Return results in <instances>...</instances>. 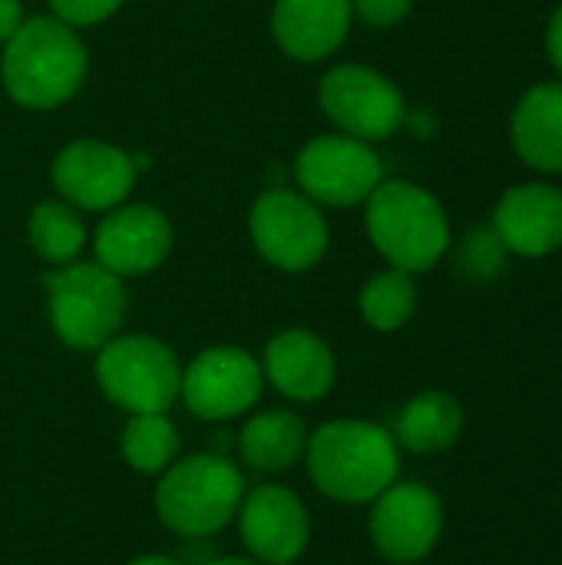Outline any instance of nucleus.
Wrapping results in <instances>:
<instances>
[{
    "mask_svg": "<svg viewBox=\"0 0 562 565\" xmlns=\"http://www.w3.org/2000/svg\"><path fill=\"white\" fill-rule=\"evenodd\" d=\"M89 56L76 26L53 13L30 17L3 43L0 79L7 96L26 109H56L73 99L86 79Z\"/></svg>",
    "mask_w": 562,
    "mask_h": 565,
    "instance_id": "1",
    "label": "nucleus"
},
{
    "mask_svg": "<svg viewBox=\"0 0 562 565\" xmlns=\"http://www.w3.org/2000/svg\"><path fill=\"white\" fill-rule=\"evenodd\" d=\"M364 228L378 255L407 275L431 271L454 242L444 202L407 179H384L368 195Z\"/></svg>",
    "mask_w": 562,
    "mask_h": 565,
    "instance_id": "2",
    "label": "nucleus"
},
{
    "mask_svg": "<svg viewBox=\"0 0 562 565\" xmlns=\"http://www.w3.org/2000/svg\"><path fill=\"white\" fill-rule=\"evenodd\" d=\"M308 473L315 487L341 503L378 500L401 470L397 440L368 420H331L308 437Z\"/></svg>",
    "mask_w": 562,
    "mask_h": 565,
    "instance_id": "3",
    "label": "nucleus"
},
{
    "mask_svg": "<svg viewBox=\"0 0 562 565\" xmlns=\"http://www.w3.org/2000/svg\"><path fill=\"white\" fill-rule=\"evenodd\" d=\"M50 324L63 344L73 351H99L116 338L126 318V288L123 278L106 271L96 262L56 265L43 275Z\"/></svg>",
    "mask_w": 562,
    "mask_h": 565,
    "instance_id": "4",
    "label": "nucleus"
},
{
    "mask_svg": "<svg viewBox=\"0 0 562 565\" xmlns=\"http://www.w3.org/2000/svg\"><path fill=\"white\" fill-rule=\"evenodd\" d=\"M242 497L245 483L235 463L205 454L162 470V480L156 487V513L172 533L185 540H202L238 516Z\"/></svg>",
    "mask_w": 562,
    "mask_h": 565,
    "instance_id": "5",
    "label": "nucleus"
},
{
    "mask_svg": "<svg viewBox=\"0 0 562 565\" xmlns=\"http://www.w3.org/2000/svg\"><path fill=\"white\" fill-rule=\"evenodd\" d=\"M96 381L129 414H166L182 391L176 354L149 334H116L99 348Z\"/></svg>",
    "mask_w": 562,
    "mask_h": 565,
    "instance_id": "6",
    "label": "nucleus"
},
{
    "mask_svg": "<svg viewBox=\"0 0 562 565\" xmlns=\"http://www.w3.org/2000/svg\"><path fill=\"white\" fill-rule=\"evenodd\" d=\"M321 113L344 136L361 142L391 139L407 122V99L401 86L364 63H338L321 76L318 86Z\"/></svg>",
    "mask_w": 562,
    "mask_h": 565,
    "instance_id": "7",
    "label": "nucleus"
},
{
    "mask_svg": "<svg viewBox=\"0 0 562 565\" xmlns=\"http://www.w3.org/2000/svg\"><path fill=\"white\" fill-rule=\"evenodd\" d=\"M248 232L258 255L282 271H308L328 252V218L305 192L268 189L248 212Z\"/></svg>",
    "mask_w": 562,
    "mask_h": 565,
    "instance_id": "8",
    "label": "nucleus"
},
{
    "mask_svg": "<svg viewBox=\"0 0 562 565\" xmlns=\"http://www.w3.org/2000/svg\"><path fill=\"white\" fill-rule=\"evenodd\" d=\"M295 179L298 192H305L315 205L351 209L364 205L384 182V162L371 142L331 132L301 146L295 156Z\"/></svg>",
    "mask_w": 562,
    "mask_h": 565,
    "instance_id": "9",
    "label": "nucleus"
},
{
    "mask_svg": "<svg viewBox=\"0 0 562 565\" xmlns=\"http://www.w3.org/2000/svg\"><path fill=\"white\" fill-rule=\"evenodd\" d=\"M53 189L83 212H109L126 202L136 182V159L119 146L99 139H76L63 146L50 169Z\"/></svg>",
    "mask_w": 562,
    "mask_h": 565,
    "instance_id": "10",
    "label": "nucleus"
},
{
    "mask_svg": "<svg viewBox=\"0 0 562 565\" xmlns=\"http://www.w3.org/2000/svg\"><path fill=\"white\" fill-rule=\"evenodd\" d=\"M262 364L242 348H209L182 371V401L202 420H229L262 397Z\"/></svg>",
    "mask_w": 562,
    "mask_h": 565,
    "instance_id": "11",
    "label": "nucleus"
},
{
    "mask_svg": "<svg viewBox=\"0 0 562 565\" xmlns=\"http://www.w3.org/2000/svg\"><path fill=\"white\" fill-rule=\"evenodd\" d=\"M444 507L424 483H391L371 513V540L384 559L397 565L421 563L441 540Z\"/></svg>",
    "mask_w": 562,
    "mask_h": 565,
    "instance_id": "12",
    "label": "nucleus"
},
{
    "mask_svg": "<svg viewBox=\"0 0 562 565\" xmlns=\"http://www.w3.org/2000/svg\"><path fill=\"white\" fill-rule=\"evenodd\" d=\"M93 252L96 265L116 278L149 275L172 252V225L156 205H116L96 225Z\"/></svg>",
    "mask_w": 562,
    "mask_h": 565,
    "instance_id": "13",
    "label": "nucleus"
},
{
    "mask_svg": "<svg viewBox=\"0 0 562 565\" xmlns=\"http://www.w3.org/2000/svg\"><path fill=\"white\" fill-rule=\"evenodd\" d=\"M510 255L547 258L562 248V189L550 179L510 185L490 218Z\"/></svg>",
    "mask_w": 562,
    "mask_h": 565,
    "instance_id": "14",
    "label": "nucleus"
},
{
    "mask_svg": "<svg viewBox=\"0 0 562 565\" xmlns=\"http://www.w3.org/2000/svg\"><path fill=\"white\" fill-rule=\"evenodd\" d=\"M242 540L262 565L295 563L308 546V513L285 487H258L238 507Z\"/></svg>",
    "mask_w": 562,
    "mask_h": 565,
    "instance_id": "15",
    "label": "nucleus"
},
{
    "mask_svg": "<svg viewBox=\"0 0 562 565\" xmlns=\"http://www.w3.org/2000/svg\"><path fill=\"white\" fill-rule=\"evenodd\" d=\"M351 23V0H275L272 7L275 43L301 63H318L338 53Z\"/></svg>",
    "mask_w": 562,
    "mask_h": 565,
    "instance_id": "16",
    "label": "nucleus"
},
{
    "mask_svg": "<svg viewBox=\"0 0 562 565\" xmlns=\"http://www.w3.org/2000/svg\"><path fill=\"white\" fill-rule=\"evenodd\" d=\"M262 374L291 401H318L335 387V354L331 348L301 328L282 331L268 341Z\"/></svg>",
    "mask_w": 562,
    "mask_h": 565,
    "instance_id": "17",
    "label": "nucleus"
},
{
    "mask_svg": "<svg viewBox=\"0 0 562 565\" xmlns=\"http://www.w3.org/2000/svg\"><path fill=\"white\" fill-rule=\"evenodd\" d=\"M510 146L533 172L562 175V79H543L517 99Z\"/></svg>",
    "mask_w": 562,
    "mask_h": 565,
    "instance_id": "18",
    "label": "nucleus"
},
{
    "mask_svg": "<svg viewBox=\"0 0 562 565\" xmlns=\"http://www.w3.org/2000/svg\"><path fill=\"white\" fill-rule=\"evenodd\" d=\"M464 430V407L444 391H424L411 397L394 424V440L411 454H441L457 444Z\"/></svg>",
    "mask_w": 562,
    "mask_h": 565,
    "instance_id": "19",
    "label": "nucleus"
},
{
    "mask_svg": "<svg viewBox=\"0 0 562 565\" xmlns=\"http://www.w3.org/2000/svg\"><path fill=\"white\" fill-rule=\"evenodd\" d=\"M305 447H308L305 424L285 411H268V414L252 417L242 430V440H238L242 460L258 473L288 470L291 463H298Z\"/></svg>",
    "mask_w": 562,
    "mask_h": 565,
    "instance_id": "20",
    "label": "nucleus"
},
{
    "mask_svg": "<svg viewBox=\"0 0 562 565\" xmlns=\"http://www.w3.org/2000/svg\"><path fill=\"white\" fill-rule=\"evenodd\" d=\"M26 238L33 245V252L50 262L53 268L56 265H70L83 255L89 235H86V225L79 218V209H73L70 202H40L30 218H26Z\"/></svg>",
    "mask_w": 562,
    "mask_h": 565,
    "instance_id": "21",
    "label": "nucleus"
},
{
    "mask_svg": "<svg viewBox=\"0 0 562 565\" xmlns=\"http://www.w3.org/2000/svg\"><path fill=\"white\" fill-rule=\"evenodd\" d=\"M358 308H361V318L368 328L384 331V334L401 331L417 311L414 275H407L401 268H384V271L371 275L361 288Z\"/></svg>",
    "mask_w": 562,
    "mask_h": 565,
    "instance_id": "22",
    "label": "nucleus"
},
{
    "mask_svg": "<svg viewBox=\"0 0 562 565\" xmlns=\"http://www.w3.org/2000/svg\"><path fill=\"white\" fill-rule=\"evenodd\" d=\"M179 434L166 414H132L123 430V457L139 473H162L176 463Z\"/></svg>",
    "mask_w": 562,
    "mask_h": 565,
    "instance_id": "23",
    "label": "nucleus"
},
{
    "mask_svg": "<svg viewBox=\"0 0 562 565\" xmlns=\"http://www.w3.org/2000/svg\"><path fill=\"white\" fill-rule=\"evenodd\" d=\"M510 252L500 242V235L494 232V225H477L464 235L460 252H457V265L470 281H494L507 271Z\"/></svg>",
    "mask_w": 562,
    "mask_h": 565,
    "instance_id": "24",
    "label": "nucleus"
},
{
    "mask_svg": "<svg viewBox=\"0 0 562 565\" xmlns=\"http://www.w3.org/2000/svg\"><path fill=\"white\" fill-rule=\"evenodd\" d=\"M46 3H50V13L70 26L103 23L123 7V0H46Z\"/></svg>",
    "mask_w": 562,
    "mask_h": 565,
    "instance_id": "25",
    "label": "nucleus"
},
{
    "mask_svg": "<svg viewBox=\"0 0 562 565\" xmlns=\"http://www.w3.org/2000/svg\"><path fill=\"white\" fill-rule=\"evenodd\" d=\"M414 0H351L354 20H361L371 30H391L411 17Z\"/></svg>",
    "mask_w": 562,
    "mask_h": 565,
    "instance_id": "26",
    "label": "nucleus"
},
{
    "mask_svg": "<svg viewBox=\"0 0 562 565\" xmlns=\"http://www.w3.org/2000/svg\"><path fill=\"white\" fill-rule=\"evenodd\" d=\"M547 56L562 79V3L553 10V17L547 23Z\"/></svg>",
    "mask_w": 562,
    "mask_h": 565,
    "instance_id": "27",
    "label": "nucleus"
},
{
    "mask_svg": "<svg viewBox=\"0 0 562 565\" xmlns=\"http://www.w3.org/2000/svg\"><path fill=\"white\" fill-rule=\"evenodd\" d=\"M23 20L26 17H23V3L20 0H0V43H7L20 30Z\"/></svg>",
    "mask_w": 562,
    "mask_h": 565,
    "instance_id": "28",
    "label": "nucleus"
},
{
    "mask_svg": "<svg viewBox=\"0 0 562 565\" xmlns=\"http://www.w3.org/2000/svg\"><path fill=\"white\" fill-rule=\"evenodd\" d=\"M129 565H182V563H176V559H169V556H142V559H132Z\"/></svg>",
    "mask_w": 562,
    "mask_h": 565,
    "instance_id": "29",
    "label": "nucleus"
},
{
    "mask_svg": "<svg viewBox=\"0 0 562 565\" xmlns=\"http://www.w3.org/2000/svg\"><path fill=\"white\" fill-rule=\"evenodd\" d=\"M205 565H262V563H252V559H212V563Z\"/></svg>",
    "mask_w": 562,
    "mask_h": 565,
    "instance_id": "30",
    "label": "nucleus"
}]
</instances>
